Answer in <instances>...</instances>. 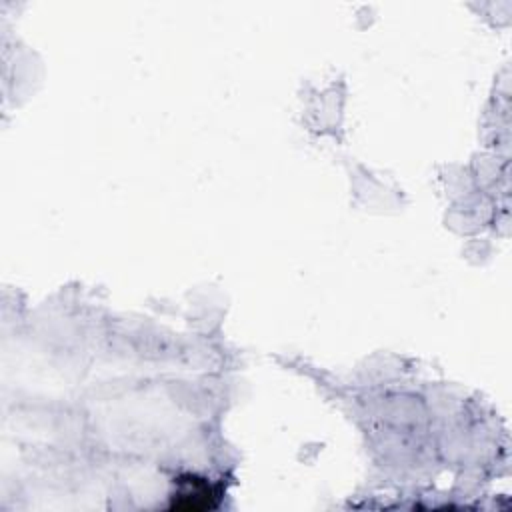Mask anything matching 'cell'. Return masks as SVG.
Masks as SVG:
<instances>
[{"instance_id":"6da1fadb","label":"cell","mask_w":512,"mask_h":512,"mask_svg":"<svg viewBox=\"0 0 512 512\" xmlns=\"http://www.w3.org/2000/svg\"><path fill=\"white\" fill-rule=\"evenodd\" d=\"M220 490L212 486L206 478L188 474L178 480L176 494L172 496V508L176 510H210L218 504Z\"/></svg>"}]
</instances>
